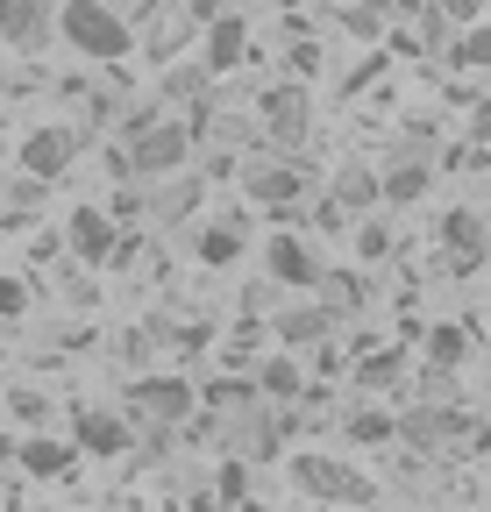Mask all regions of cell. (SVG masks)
<instances>
[{
	"instance_id": "obj_24",
	"label": "cell",
	"mask_w": 491,
	"mask_h": 512,
	"mask_svg": "<svg viewBox=\"0 0 491 512\" xmlns=\"http://www.w3.org/2000/svg\"><path fill=\"white\" fill-rule=\"evenodd\" d=\"M193 200H200V178H178V185L164 178V185H157V221H186Z\"/></svg>"
},
{
	"instance_id": "obj_35",
	"label": "cell",
	"mask_w": 491,
	"mask_h": 512,
	"mask_svg": "<svg viewBox=\"0 0 491 512\" xmlns=\"http://www.w3.org/2000/svg\"><path fill=\"white\" fill-rule=\"evenodd\" d=\"M186 8H193L200 22H214V15H228V8H235V0H186Z\"/></svg>"
},
{
	"instance_id": "obj_11",
	"label": "cell",
	"mask_w": 491,
	"mask_h": 512,
	"mask_svg": "<svg viewBox=\"0 0 491 512\" xmlns=\"http://www.w3.org/2000/svg\"><path fill=\"white\" fill-rule=\"evenodd\" d=\"M442 249H449V271H463V278H470V271L484 264V256H491L484 221H477L470 207H463V214H449V221H442Z\"/></svg>"
},
{
	"instance_id": "obj_6",
	"label": "cell",
	"mask_w": 491,
	"mask_h": 512,
	"mask_svg": "<svg viewBox=\"0 0 491 512\" xmlns=\"http://www.w3.org/2000/svg\"><path fill=\"white\" fill-rule=\"evenodd\" d=\"M129 413H157V427H186L193 384L186 377H143V384H129Z\"/></svg>"
},
{
	"instance_id": "obj_29",
	"label": "cell",
	"mask_w": 491,
	"mask_h": 512,
	"mask_svg": "<svg viewBox=\"0 0 491 512\" xmlns=\"http://www.w3.org/2000/svg\"><path fill=\"white\" fill-rule=\"evenodd\" d=\"M8 413H15V420H50V399L29 392V384H15V392H8Z\"/></svg>"
},
{
	"instance_id": "obj_22",
	"label": "cell",
	"mask_w": 491,
	"mask_h": 512,
	"mask_svg": "<svg viewBox=\"0 0 491 512\" xmlns=\"http://www.w3.org/2000/svg\"><path fill=\"white\" fill-rule=\"evenodd\" d=\"M420 192H427V164H420V157H399V164L385 171V200H392V207H413Z\"/></svg>"
},
{
	"instance_id": "obj_1",
	"label": "cell",
	"mask_w": 491,
	"mask_h": 512,
	"mask_svg": "<svg viewBox=\"0 0 491 512\" xmlns=\"http://www.w3.org/2000/svg\"><path fill=\"white\" fill-rule=\"evenodd\" d=\"M57 36H65L79 57H100V64H114V57H129V50H136V29L121 22L107 0H65V15H57Z\"/></svg>"
},
{
	"instance_id": "obj_2",
	"label": "cell",
	"mask_w": 491,
	"mask_h": 512,
	"mask_svg": "<svg viewBox=\"0 0 491 512\" xmlns=\"http://www.w3.org/2000/svg\"><path fill=\"white\" fill-rule=\"evenodd\" d=\"M285 477L306 498H321V505H378V484L363 470H349V463H335V456H292Z\"/></svg>"
},
{
	"instance_id": "obj_31",
	"label": "cell",
	"mask_w": 491,
	"mask_h": 512,
	"mask_svg": "<svg viewBox=\"0 0 491 512\" xmlns=\"http://www.w3.org/2000/svg\"><path fill=\"white\" fill-rule=\"evenodd\" d=\"M0 313H8V320L29 313V278H8V285H0Z\"/></svg>"
},
{
	"instance_id": "obj_19",
	"label": "cell",
	"mask_w": 491,
	"mask_h": 512,
	"mask_svg": "<svg viewBox=\"0 0 491 512\" xmlns=\"http://www.w3.org/2000/svg\"><path fill=\"white\" fill-rule=\"evenodd\" d=\"M328 192H335V200H342V207L356 214V207H371V200H378V192H385V178H371V171H363V164H342Z\"/></svg>"
},
{
	"instance_id": "obj_4",
	"label": "cell",
	"mask_w": 491,
	"mask_h": 512,
	"mask_svg": "<svg viewBox=\"0 0 491 512\" xmlns=\"http://www.w3.org/2000/svg\"><path fill=\"white\" fill-rule=\"evenodd\" d=\"M79 434L72 441H50V434H22V441H8V463L22 470V477H36V484H65L72 470H79Z\"/></svg>"
},
{
	"instance_id": "obj_13",
	"label": "cell",
	"mask_w": 491,
	"mask_h": 512,
	"mask_svg": "<svg viewBox=\"0 0 491 512\" xmlns=\"http://www.w3.org/2000/svg\"><path fill=\"white\" fill-rule=\"evenodd\" d=\"M470 427H477L470 413H435V406H420V413L399 420V441H413V448H442V441H463Z\"/></svg>"
},
{
	"instance_id": "obj_38",
	"label": "cell",
	"mask_w": 491,
	"mask_h": 512,
	"mask_svg": "<svg viewBox=\"0 0 491 512\" xmlns=\"http://www.w3.org/2000/svg\"><path fill=\"white\" fill-rule=\"evenodd\" d=\"M371 8H378V15H392V8H399V0H371Z\"/></svg>"
},
{
	"instance_id": "obj_16",
	"label": "cell",
	"mask_w": 491,
	"mask_h": 512,
	"mask_svg": "<svg viewBox=\"0 0 491 512\" xmlns=\"http://www.w3.org/2000/svg\"><path fill=\"white\" fill-rule=\"evenodd\" d=\"M328 335H335V313H328V306H299V313L278 320V342H285V349H321Z\"/></svg>"
},
{
	"instance_id": "obj_27",
	"label": "cell",
	"mask_w": 491,
	"mask_h": 512,
	"mask_svg": "<svg viewBox=\"0 0 491 512\" xmlns=\"http://www.w3.org/2000/svg\"><path fill=\"white\" fill-rule=\"evenodd\" d=\"M342 36H356V43H378V8L363 0V8H342Z\"/></svg>"
},
{
	"instance_id": "obj_14",
	"label": "cell",
	"mask_w": 491,
	"mask_h": 512,
	"mask_svg": "<svg viewBox=\"0 0 491 512\" xmlns=\"http://www.w3.org/2000/svg\"><path fill=\"white\" fill-rule=\"evenodd\" d=\"M72 434H79L86 456H129V448H136V427L121 420V413H79Z\"/></svg>"
},
{
	"instance_id": "obj_7",
	"label": "cell",
	"mask_w": 491,
	"mask_h": 512,
	"mask_svg": "<svg viewBox=\"0 0 491 512\" xmlns=\"http://www.w3.org/2000/svg\"><path fill=\"white\" fill-rule=\"evenodd\" d=\"M264 271H271V285H299V292L328 278V264H321V256L306 249L299 235H285V228H278V235L264 242Z\"/></svg>"
},
{
	"instance_id": "obj_17",
	"label": "cell",
	"mask_w": 491,
	"mask_h": 512,
	"mask_svg": "<svg viewBox=\"0 0 491 512\" xmlns=\"http://www.w3.org/2000/svg\"><path fill=\"white\" fill-rule=\"evenodd\" d=\"M200 264H207V271L242 264V221H207V228H200Z\"/></svg>"
},
{
	"instance_id": "obj_26",
	"label": "cell",
	"mask_w": 491,
	"mask_h": 512,
	"mask_svg": "<svg viewBox=\"0 0 491 512\" xmlns=\"http://www.w3.org/2000/svg\"><path fill=\"white\" fill-rule=\"evenodd\" d=\"M214 498H221V505H242V498H250V456H228V463H221Z\"/></svg>"
},
{
	"instance_id": "obj_30",
	"label": "cell",
	"mask_w": 491,
	"mask_h": 512,
	"mask_svg": "<svg viewBox=\"0 0 491 512\" xmlns=\"http://www.w3.org/2000/svg\"><path fill=\"white\" fill-rule=\"evenodd\" d=\"M385 249H392V228H385V221H371V228L356 235V256H363V264H378Z\"/></svg>"
},
{
	"instance_id": "obj_21",
	"label": "cell",
	"mask_w": 491,
	"mask_h": 512,
	"mask_svg": "<svg viewBox=\"0 0 491 512\" xmlns=\"http://www.w3.org/2000/svg\"><path fill=\"white\" fill-rule=\"evenodd\" d=\"M257 392H264V399H278V406H292V399H299V370H292V349H285V356H271V363H257Z\"/></svg>"
},
{
	"instance_id": "obj_20",
	"label": "cell",
	"mask_w": 491,
	"mask_h": 512,
	"mask_svg": "<svg viewBox=\"0 0 491 512\" xmlns=\"http://www.w3.org/2000/svg\"><path fill=\"white\" fill-rule=\"evenodd\" d=\"M356 384H363V392H399V384H406V356H399V349H378V356H363Z\"/></svg>"
},
{
	"instance_id": "obj_32",
	"label": "cell",
	"mask_w": 491,
	"mask_h": 512,
	"mask_svg": "<svg viewBox=\"0 0 491 512\" xmlns=\"http://www.w3.org/2000/svg\"><path fill=\"white\" fill-rule=\"evenodd\" d=\"M435 8H442V15H449L456 29H470V22L484 15V0H435Z\"/></svg>"
},
{
	"instance_id": "obj_15",
	"label": "cell",
	"mask_w": 491,
	"mask_h": 512,
	"mask_svg": "<svg viewBox=\"0 0 491 512\" xmlns=\"http://www.w3.org/2000/svg\"><path fill=\"white\" fill-rule=\"evenodd\" d=\"M242 50H250V22H242L235 8H228V15H214V22H207V72H214V79H221V72H235Z\"/></svg>"
},
{
	"instance_id": "obj_10",
	"label": "cell",
	"mask_w": 491,
	"mask_h": 512,
	"mask_svg": "<svg viewBox=\"0 0 491 512\" xmlns=\"http://www.w3.org/2000/svg\"><path fill=\"white\" fill-rule=\"evenodd\" d=\"M264 128H271L278 150H299L306 143V93L299 86H271L264 93Z\"/></svg>"
},
{
	"instance_id": "obj_8",
	"label": "cell",
	"mask_w": 491,
	"mask_h": 512,
	"mask_svg": "<svg viewBox=\"0 0 491 512\" xmlns=\"http://www.w3.org/2000/svg\"><path fill=\"white\" fill-rule=\"evenodd\" d=\"M72 157H79V128H65V121L29 128V136H22V171H36V178H57Z\"/></svg>"
},
{
	"instance_id": "obj_18",
	"label": "cell",
	"mask_w": 491,
	"mask_h": 512,
	"mask_svg": "<svg viewBox=\"0 0 491 512\" xmlns=\"http://www.w3.org/2000/svg\"><path fill=\"white\" fill-rule=\"evenodd\" d=\"M342 434H349L356 448H385V441L399 434V420H392V413H378V406H356V413L342 420Z\"/></svg>"
},
{
	"instance_id": "obj_33",
	"label": "cell",
	"mask_w": 491,
	"mask_h": 512,
	"mask_svg": "<svg viewBox=\"0 0 491 512\" xmlns=\"http://www.w3.org/2000/svg\"><path fill=\"white\" fill-rule=\"evenodd\" d=\"M321 285H328V292H335V299H342V306H363V278H335V271H328V278H321Z\"/></svg>"
},
{
	"instance_id": "obj_5",
	"label": "cell",
	"mask_w": 491,
	"mask_h": 512,
	"mask_svg": "<svg viewBox=\"0 0 491 512\" xmlns=\"http://www.w3.org/2000/svg\"><path fill=\"white\" fill-rule=\"evenodd\" d=\"M57 15H65V0H0V29H8V50H43Z\"/></svg>"
},
{
	"instance_id": "obj_28",
	"label": "cell",
	"mask_w": 491,
	"mask_h": 512,
	"mask_svg": "<svg viewBox=\"0 0 491 512\" xmlns=\"http://www.w3.org/2000/svg\"><path fill=\"white\" fill-rule=\"evenodd\" d=\"M36 207H43V178H36V171H22V185L8 192V214L22 221V214H36Z\"/></svg>"
},
{
	"instance_id": "obj_25",
	"label": "cell",
	"mask_w": 491,
	"mask_h": 512,
	"mask_svg": "<svg viewBox=\"0 0 491 512\" xmlns=\"http://www.w3.org/2000/svg\"><path fill=\"white\" fill-rule=\"evenodd\" d=\"M470 356V335L463 328H427V363H435V370H456Z\"/></svg>"
},
{
	"instance_id": "obj_9",
	"label": "cell",
	"mask_w": 491,
	"mask_h": 512,
	"mask_svg": "<svg viewBox=\"0 0 491 512\" xmlns=\"http://www.w3.org/2000/svg\"><path fill=\"white\" fill-rule=\"evenodd\" d=\"M299 192H306V171H299V164H264V171H250V200L271 207L278 221L299 214Z\"/></svg>"
},
{
	"instance_id": "obj_3",
	"label": "cell",
	"mask_w": 491,
	"mask_h": 512,
	"mask_svg": "<svg viewBox=\"0 0 491 512\" xmlns=\"http://www.w3.org/2000/svg\"><path fill=\"white\" fill-rule=\"evenodd\" d=\"M186 150H193V121H143L136 136H129V157H136V171L143 178H171L178 164H186Z\"/></svg>"
},
{
	"instance_id": "obj_23",
	"label": "cell",
	"mask_w": 491,
	"mask_h": 512,
	"mask_svg": "<svg viewBox=\"0 0 491 512\" xmlns=\"http://www.w3.org/2000/svg\"><path fill=\"white\" fill-rule=\"evenodd\" d=\"M449 64H456V72H491V29L470 22V36L449 43Z\"/></svg>"
},
{
	"instance_id": "obj_37",
	"label": "cell",
	"mask_w": 491,
	"mask_h": 512,
	"mask_svg": "<svg viewBox=\"0 0 491 512\" xmlns=\"http://www.w3.org/2000/svg\"><path fill=\"white\" fill-rule=\"evenodd\" d=\"M477 448H491V420H484V427H477Z\"/></svg>"
},
{
	"instance_id": "obj_36",
	"label": "cell",
	"mask_w": 491,
	"mask_h": 512,
	"mask_svg": "<svg viewBox=\"0 0 491 512\" xmlns=\"http://www.w3.org/2000/svg\"><path fill=\"white\" fill-rule=\"evenodd\" d=\"M392 15H427V0H399V8Z\"/></svg>"
},
{
	"instance_id": "obj_12",
	"label": "cell",
	"mask_w": 491,
	"mask_h": 512,
	"mask_svg": "<svg viewBox=\"0 0 491 512\" xmlns=\"http://www.w3.org/2000/svg\"><path fill=\"white\" fill-rule=\"evenodd\" d=\"M65 242L86 256V264H114V249H121V235H114L107 207H79V214H72V228H65Z\"/></svg>"
},
{
	"instance_id": "obj_34",
	"label": "cell",
	"mask_w": 491,
	"mask_h": 512,
	"mask_svg": "<svg viewBox=\"0 0 491 512\" xmlns=\"http://www.w3.org/2000/svg\"><path fill=\"white\" fill-rule=\"evenodd\" d=\"M470 136H477V143H491V100H477V107H470Z\"/></svg>"
}]
</instances>
